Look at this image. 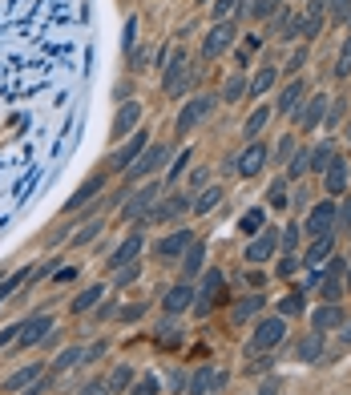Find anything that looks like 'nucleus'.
Segmentation results:
<instances>
[{"mask_svg": "<svg viewBox=\"0 0 351 395\" xmlns=\"http://www.w3.org/2000/svg\"><path fill=\"white\" fill-rule=\"evenodd\" d=\"M214 105H218V97H210V93H202V97H194V101H186V109L178 113V134L198 129V125H202V121L214 113Z\"/></svg>", "mask_w": 351, "mask_h": 395, "instance_id": "obj_1", "label": "nucleus"}, {"mask_svg": "<svg viewBox=\"0 0 351 395\" xmlns=\"http://www.w3.org/2000/svg\"><path fill=\"white\" fill-rule=\"evenodd\" d=\"M48 335H53V319H48V315H33L28 323H21L17 347H21V351H28V347H37V343H45Z\"/></svg>", "mask_w": 351, "mask_h": 395, "instance_id": "obj_2", "label": "nucleus"}, {"mask_svg": "<svg viewBox=\"0 0 351 395\" xmlns=\"http://www.w3.org/2000/svg\"><path fill=\"white\" fill-rule=\"evenodd\" d=\"M287 339V323L282 319H262V323L255 327V339H251V355L255 351H271L275 343H282Z\"/></svg>", "mask_w": 351, "mask_h": 395, "instance_id": "obj_3", "label": "nucleus"}, {"mask_svg": "<svg viewBox=\"0 0 351 395\" xmlns=\"http://www.w3.org/2000/svg\"><path fill=\"white\" fill-rule=\"evenodd\" d=\"M190 81H194V73H190V61L182 53H174V61H170V69H165V93L178 97L190 89Z\"/></svg>", "mask_w": 351, "mask_h": 395, "instance_id": "obj_4", "label": "nucleus"}, {"mask_svg": "<svg viewBox=\"0 0 351 395\" xmlns=\"http://www.w3.org/2000/svg\"><path fill=\"white\" fill-rule=\"evenodd\" d=\"M165 158H170V145H162V141H158V145H145V149H141V158L129 165V178H145V174L162 169Z\"/></svg>", "mask_w": 351, "mask_h": 395, "instance_id": "obj_5", "label": "nucleus"}, {"mask_svg": "<svg viewBox=\"0 0 351 395\" xmlns=\"http://www.w3.org/2000/svg\"><path fill=\"white\" fill-rule=\"evenodd\" d=\"M218 387H226V371H214V367H198V371L190 375L186 392L182 395H210Z\"/></svg>", "mask_w": 351, "mask_h": 395, "instance_id": "obj_6", "label": "nucleus"}, {"mask_svg": "<svg viewBox=\"0 0 351 395\" xmlns=\"http://www.w3.org/2000/svg\"><path fill=\"white\" fill-rule=\"evenodd\" d=\"M307 234H311V238L335 234V202H319V206L307 214Z\"/></svg>", "mask_w": 351, "mask_h": 395, "instance_id": "obj_7", "label": "nucleus"}, {"mask_svg": "<svg viewBox=\"0 0 351 395\" xmlns=\"http://www.w3.org/2000/svg\"><path fill=\"white\" fill-rule=\"evenodd\" d=\"M234 45V24L231 21H218L210 28V33H206V45H202V57H222V53H226V48Z\"/></svg>", "mask_w": 351, "mask_h": 395, "instance_id": "obj_8", "label": "nucleus"}, {"mask_svg": "<svg viewBox=\"0 0 351 395\" xmlns=\"http://www.w3.org/2000/svg\"><path fill=\"white\" fill-rule=\"evenodd\" d=\"M186 250H190V230H174L170 238H162L154 246V255L162 258V262H174V258H182Z\"/></svg>", "mask_w": 351, "mask_h": 395, "instance_id": "obj_9", "label": "nucleus"}, {"mask_svg": "<svg viewBox=\"0 0 351 395\" xmlns=\"http://www.w3.org/2000/svg\"><path fill=\"white\" fill-rule=\"evenodd\" d=\"M154 198H158V186H145L138 190L125 206H121V218H129V222H138V218H145L150 214V206H154Z\"/></svg>", "mask_w": 351, "mask_h": 395, "instance_id": "obj_10", "label": "nucleus"}, {"mask_svg": "<svg viewBox=\"0 0 351 395\" xmlns=\"http://www.w3.org/2000/svg\"><path fill=\"white\" fill-rule=\"evenodd\" d=\"M234 165H238V174H242V178H255L258 169L267 165V145H258V141H251V145L242 149V158H238Z\"/></svg>", "mask_w": 351, "mask_h": 395, "instance_id": "obj_11", "label": "nucleus"}, {"mask_svg": "<svg viewBox=\"0 0 351 395\" xmlns=\"http://www.w3.org/2000/svg\"><path fill=\"white\" fill-rule=\"evenodd\" d=\"M275 246H279V234L275 230H258L255 242L246 246V262H267V258L275 255Z\"/></svg>", "mask_w": 351, "mask_h": 395, "instance_id": "obj_12", "label": "nucleus"}, {"mask_svg": "<svg viewBox=\"0 0 351 395\" xmlns=\"http://www.w3.org/2000/svg\"><path fill=\"white\" fill-rule=\"evenodd\" d=\"M222 286H226L222 270H206V279H202V291H198L194 306H198V311H210V302L218 299V291H222Z\"/></svg>", "mask_w": 351, "mask_h": 395, "instance_id": "obj_13", "label": "nucleus"}, {"mask_svg": "<svg viewBox=\"0 0 351 395\" xmlns=\"http://www.w3.org/2000/svg\"><path fill=\"white\" fill-rule=\"evenodd\" d=\"M141 117V101H125L114 117V138H125V134H134V125H138Z\"/></svg>", "mask_w": 351, "mask_h": 395, "instance_id": "obj_14", "label": "nucleus"}, {"mask_svg": "<svg viewBox=\"0 0 351 395\" xmlns=\"http://www.w3.org/2000/svg\"><path fill=\"white\" fill-rule=\"evenodd\" d=\"M194 299H198V291H194L190 282H178V286L165 295V311H170V315H182L186 306H194Z\"/></svg>", "mask_w": 351, "mask_h": 395, "instance_id": "obj_15", "label": "nucleus"}, {"mask_svg": "<svg viewBox=\"0 0 351 395\" xmlns=\"http://www.w3.org/2000/svg\"><path fill=\"white\" fill-rule=\"evenodd\" d=\"M141 149H145V134L141 129H134V138H129V145H121L114 154V169H125V165H134L141 158Z\"/></svg>", "mask_w": 351, "mask_h": 395, "instance_id": "obj_16", "label": "nucleus"}, {"mask_svg": "<svg viewBox=\"0 0 351 395\" xmlns=\"http://www.w3.org/2000/svg\"><path fill=\"white\" fill-rule=\"evenodd\" d=\"M323 182H327V194H343L351 182V165L343 162V158H335V162L327 165V174H323Z\"/></svg>", "mask_w": 351, "mask_h": 395, "instance_id": "obj_17", "label": "nucleus"}, {"mask_svg": "<svg viewBox=\"0 0 351 395\" xmlns=\"http://www.w3.org/2000/svg\"><path fill=\"white\" fill-rule=\"evenodd\" d=\"M41 379V363H28V367H21V371H12L4 383H0V392H21V387H33Z\"/></svg>", "mask_w": 351, "mask_h": 395, "instance_id": "obj_18", "label": "nucleus"}, {"mask_svg": "<svg viewBox=\"0 0 351 395\" xmlns=\"http://www.w3.org/2000/svg\"><path fill=\"white\" fill-rule=\"evenodd\" d=\"M323 113H327V97L319 93V97H311V101H307L295 117H299V125H303V129H315V125L323 121Z\"/></svg>", "mask_w": 351, "mask_h": 395, "instance_id": "obj_19", "label": "nucleus"}, {"mask_svg": "<svg viewBox=\"0 0 351 395\" xmlns=\"http://www.w3.org/2000/svg\"><path fill=\"white\" fill-rule=\"evenodd\" d=\"M311 327L315 331H331V327H343V311H339V302H323L315 315H311Z\"/></svg>", "mask_w": 351, "mask_h": 395, "instance_id": "obj_20", "label": "nucleus"}, {"mask_svg": "<svg viewBox=\"0 0 351 395\" xmlns=\"http://www.w3.org/2000/svg\"><path fill=\"white\" fill-rule=\"evenodd\" d=\"M299 105H303V81H291L287 89L279 93V113H299Z\"/></svg>", "mask_w": 351, "mask_h": 395, "instance_id": "obj_21", "label": "nucleus"}, {"mask_svg": "<svg viewBox=\"0 0 351 395\" xmlns=\"http://www.w3.org/2000/svg\"><path fill=\"white\" fill-rule=\"evenodd\" d=\"M202 258H206V246H202V242H190L186 258H182V282H190L198 270H202Z\"/></svg>", "mask_w": 351, "mask_h": 395, "instance_id": "obj_22", "label": "nucleus"}, {"mask_svg": "<svg viewBox=\"0 0 351 395\" xmlns=\"http://www.w3.org/2000/svg\"><path fill=\"white\" fill-rule=\"evenodd\" d=\"M138 250H141V234H129V238L114 250V262H109V266L117 270V266H125V262H138Z\"/></svg>", "mask_w": 351, "mask_h": 395, "instance_id": "obj_23", "label": "nucleus"}, {"mask_svg": "<svg viewBox=\"0 0 351 395\" xmlns=\"http://www.w3.org/2000/svg\"><path fill=\"white\" fill-rule=\"evenodd\" d=\"M101 299H105V286H101V282L85 286V291H81V295L73 299V315H85V311H89V306H97Z\"/></svg>", "mask_w": 351, "mask_h": 395, "instance_id": "obj_24", "label": "nucleus"}, {"mask_svg": "<svg viewBox=\"0 0 351 395\" xmlns=\"http://www.w3.org/2000/svg\"><path fill=\"white\" fill-rule=\"evenodd\" d=\"M319 355H323V331H311L303 343H299V359L303 363H319Z\"/></svg>", "mask_w": 351, "mask_h": 395, "instance_id": "obj_25", "label": "nucleus"}, {"mask_svg": "<svg viewBox=\"0 0 351 395\" xmlns=\"http://www.w3.org/2000/svg\"><path fill=\"white\" fill-rule=\"evenodd\" d=\"M331 238H335V234H327V238H315V242H311V250H307V266H315V270H319V262H327L331 258Z\"/></svg>", "mask_w": 351, "mask_h": 395, "instance_id": "obj_26", "label": "nucleus"}, {"mask_svg": "<svg viewBox=\"0 0 351 395\" xmlns=\"http://www.w3.org/2000/svg\"><path fill=\"white\" fill-rule=\"evenodd\" d=\"M287 194H291V178L282 174V178H275V182H271V190H267V202H271V206H275V210H282V206H287V202H291Z\"/></svg>", "mask_w": 351, "mask_h": 395, "instance_id": "obj_27", "label": "nucleus"}, {"mask_svg": "<svg viewBox=\"0 0 351 395\" xmlns=\"http://www.w3.org/2000/svg\"><path fill=\"white\" fill-rule=\"evenodd\" d=\"M222 198H226V194H222V186H206L202 194H198V202H194V214H210Z\"/></svg>", "mask_w": 351, "mask_h": 395, "instance_id": "obj_28", "label": "nucleus"}, {"mask_svg": "<svg viewBox=\"0 0 351 395\" xmlns=\"http://www.w3.org/2000/svg\"><path fill=\"white\" fill-rule=\"evenodd\" d=\"M105 383H109V392H129V383H134V367H129V363H117L114 375H109Z\"/></svg>", "mask_w": 351, "mask_h": 395, "instance_id": "obj_29", "label": "nucleus"}, {"mask_svg": "<svg viewBox=\"0 0 351 395\" xmlns=\"http://www.w3.org/2000/svg\"><path fill=\"white\" fill-rule=\"evenodd\" d=\"M275 77H279V69H275V65H267V69H258V77H255V81H251V85H246V89H251V97H262V93H267V89H271V85H275Z\"/></svg>", "mask_w": 351, "mask_h": 395, "instance_id": "obj_30", "label": "nucleus"}, {"mask_svg": "<svg viewBox=\"0 0 351 395\" xmlns=\"http://www.w3.org/2000/svg\"><path fill=\"white\" fill-rule=\"evenodd\" d=\"M331 162H335V145H331V141H323V145L311 154V169H315V174H319V169L327 174V165H331Z\"/></svg>", "mask_w": 351, "mask_h": 395, "instance_id": "obj_31", "label": "nucleus"}, {"mask_svg": "<svg viewBox=\"0 0 351 395\" xmlns=\"http://www.w3.org/2000/svg\"><path fill=\"white\" fill-rule=\"evenodd\" d=\"M267 121H271V109H255V113L246 117V125H242V134H246V138L255 141L258 134H262V125H267Z\"/></svg>", "mask_w": 351, "mask_h": 395, "instance_id": "obj_32", "label": "nucleus"}, {"mask_svg": "<svg viewBox=\"0 0 351 395\" xmlns=\"http://www.w3.org/2000/svg\"><path fill=\"white\" fill-rule=\"evenodd\" d=\"M93 194H101V178H93V182H85V186H81V190H77V194H73V198H69V206H65V210H77V206H85V202H89Z\"/></svg>", "mask_w": 351, "mask_h": 395, "instance_id": "obj_33", "label": "nucleus"}, {"mask_svg": "<svg viewBox=\"0 0 351 395\" xmlns=\"http://www.w3.org/2000/svg\"><path fill=\"white\" fill-rule=\"evenodd\" d=\"M262 222H267V214H262V210H246V214L238 218V230H242V234H258V230H262Z\"/></svg>", "mask_w": 351, "mask_h": 395, "instance_id": "obj_34", "label": "nucleus"}, {"mask_svg": "<svg viewBox=\"0 0 351 395\" xmlns=\"http://www.w3.org/2000/svg\"><path fill=\"white\" fill-rule=\"evenodd\" d=\"M323 299L327 302L343 299V282H339V275H331V270H323Z\"/></svg>", "mask_w": 351, "mask_h": 395, "instance_id": "obj_35", "label": "nucleus"}, {"mask_svg": "<svg viewBox=\"0 0 351 395\" xmlns=\"http://www.w3.org/2000/svg\"><path fill=\"white\" fill-rule=\"evenodd\" d=\"M258 306H262V299H258V295H246V299H242L238 306H234V323H246V319L255 315Z\"/></svg>", "mask_w": 351, "mask_h": 395, "instance_id": "obj_36", "label": "nucleus"}, {"mask_svg": "<svg viewBox=\"0 0 351 395\" xmlns=\"http://www.w3.org/2000/svg\"><path fill=\"white\" fill-rule=\"evenodd\" d=\"M279 4H282V0H246V12L262 21V17H271V12H279Z\"/></svg>", "mask_w": 351, "mask_h": 395, "instance_id": "obj_37", "label": "nucleus"}, {"mask_svg": "<svg viewBox=\"0 0 351 395\" xmlns=\"http://www.w3.org/2000/svg\"><path fill=\"white\" fill-rule=\"evenodd\" d=\"M81 355H85V351L81 347H69V351H61V355H57V363H53V371L61 375V371H69L73 363H81Z\"/></svg>", "mask_w": 351, "mask_h": 395, "instance_id": "obj_38", "label": "nucleus"}, {"mask_svg": "<svg viewBox=\"0 0 351 395\" xmlns=\"http://www.w3.org/2000/svg\"><path fill=\"white\" fill-rule=\"evenodd\" d=\"M307 169H311V154H307V149H299V154L291 158V165H287V178H303Z\"/></svg>", "mask_w": 351, "mask_h": 395, "instance_id": "obj_39", "label": "nucleus"}, {"mask_svg": "<svg viewBox=\"0 0 351 395\" xmlns=\"http://www.w3.org/2000/svg\"><path fill=\"white\" fill-rule=\"evenodd\" d=\"M97 234H101V222H97V218H93V222H85L81 230L73 234V246H89V242H93Z\"/></svg>", "mask_w": 351, "mask_h": 395, "instance_id": "obj_40", "label": "nucleus"}, {"mask_svg": "<svg viewBox=\"0 0 351 395\" xmlns=\"http://www.w3.org/2000/svg\"><path fill=\"white\" fill-rule=\"evenodd\" d=\"M138 275H141V262H125V266H117V286L138 282Z\"/></svg>", "mask_w": 351, "mask_h": 395, "instance_id": "obj_41", "label": "nucleus"}, {"mask_svg": "<svg viewBox=\"0 0 351 395\" xmlns=\"http://www.w3.org/2000/svg\"><path fill=\"white\" fill-rule=\"evenodd\" d=\"M335 77H351V37L339 48V61H335Z\"/></svg>", "mask_w": 351, "mask_h": 395, "instance_id": "obj_42", "label": "nucleus"}, {"mask_svg": "<svg viewBox=\"0 0 351 395\" xmlns=\"http://www.w3.org/2000/svg\"><path fill=\"white\" fill-rule=\"evenodd\" d=\"M242 89H246V81H242V77H231V81H226V89H222V101H238Z\"/></svg>", "mask_w": 351, "mask_h": 395, "instance_id": "obj_43", "label": "nucleus"}, {"mask_svg": "<svg viewBox=\"0 0 351 395\" xmlns=\"http://www.w3.org/2000/svg\"><path fill=\"white\" fill-rule=\"evenodd\" d=\"M279 246L287 250V255H295V246H299V226H287L282 238H279Z\"/></svg>", "mask_w": 351, "mask_h": 395, "instance_id": "obj_44", "label": "nucleus"}, {"mask_svg": "<svg viewBox=\"0 0 351 395\" xmlns=\"http://www.w3.org/2000/svg\"><path fill=\"white\" fill-rule=\"evenodd\" d=\"M295 270H299V258H295V255H282V262L275 266V275H279V279H291Z\"/></svg>", "mask_w": 351, "mask_h": 395, "instance_id": "obj_45", "label": "nucleus"}, {"mask_svg": "<svg viewBox=\"0 0 351 395\" xmlns=\"http://www.w3.org/2000/svg\"><path fill=\"white\" fill-rule=\"evenodd\" d=\"M24 279H28V270H17V275H12V279H4V286H0V302L8 299V295H12V291H17V286H21Z\"/></svg>", "mask_w": 351, "mask_h": 395, "instance_id": "obj_46", "label": "nucleus"}, {"mask_svg": "<svg viewBox=\"0 0 351 395\" xmlns=\"http://www.w3.org/2000/svg\"><path fill=\"white\" fill-rule=\"evenodd\" d=\"M158 392H162V383H158L154 375H145L141 383H134V395H158Z\"/></svg>", "mask_w": 351, "mask_h": 395, "instance_id": "obj_47", "label": "nucleus"}, {"mask_svg": "<svg viewBox=\"0 0 351 395\" xmlns=\"http://www.w3.org/2000/svg\"><path fill=\"white\" fill-rule=\"evenodd\" d=\"M77 395H114V392H109V383H105V379H93V383L77 387Z\"/></svg>", "mask_w": 351, "mask_h": 395, "instance_id": "obj_48", "label": "nucleus"}, {"mask_svg": "<svg viewBox=\"0 0 351 395\" xmlns=\"http://www.w3.org/2000/svg\"><path fill=\"white\" fill-rule=\"evenodd\" d=\"M145 315V302H134V306H121V323H138Z\"/></svg>", "mask_w": 351, "mask_h": 395, "instance_id": "obj_49", "label": "nucleus"}, {"mask_svg": "<svg viewBox=\"0 0 351 395\" xmlns=\"http://www.w3.org/2000/svg\"><path fill=\"white\" fill-rule=\"evenodd\" d=\"M234 4H238V0H214V8H210L214 21H226V17L234 12Z\"/></svg>", "mask_w": 351, "mask_h": 395, "instance_id": "obj_50", "label": "nucleus"}, {"mask_svg": "<svg viewBox=\"0 0 351 395\" xmlns=\"http://www.w3.org/2000/svg\"><path fill=\"white\" fill-rule=\"evenodd\" d=\"M190 165V154H182V158H178V162L170 165V169H165V182H178V178H182V169H186Z\"/></svg>", "mask_w": 351, "mask_h": 395, "instance_id": "obj_51", "label": "nucleus"}, {"mask_svg": "<svg viewBox=\"0 0 351 395\" xmlns=\"http://www.w3.org/2000/svg\"><path fill=\"white\" fill-rule=\"evenodd\" d=\"M279 311H282V315H299V311H303V295H291V299H282Z\"/></svg>", "mask_w": 351, "mask_h": 395, "instance_id": "obj_52", "label": "nucleus"}, {"mask_svg": "<svg viewBox=\"0 0 351 395\" xmlns=\"http://www.w3.org/2000/svg\"><path fill=\"white\" fill-rule=\"evenodd\" d=\"M331 4V12L339 17V21H351V0H327Z\"/></svg>", "mask_w": 351, "mask_h": 395, "instance_id": "obj_53", "label": "nucleus"}, {"mask_svg": "<svg viewBox=\"0 0 351 395\" xmlns=\"http://www.w3.org/2000/svg\"><path fill=\"white\" fill-rule=\"evenodd\" d=\"M291 154H295V138H287V134H282V141H279V162L287 165V158H291Z\"/></svg>", "mask_w": 351, "mask_h": 395, "instance_id": "obj_54", "label": "nucleus"}, {"mask_svg": "<svg viewBox=\"0 0 351 395\" xmlns=\"http://www.w3.org/2000/svg\"><path fill=\"white\" fill-rule=\"evenodd\" d=\"M351 222V202H343V206L335 210V230H339V226H348Z\"/></svg>", "mask_w": 351, "mask_h": 395, "instance_id": "obj_55", "label": "nucleus"}, {"mask_svg": "<svg viewBox=\"0 0 351 395\" xmlns=\"http://www.w3.org/2000/svg\"><path fill=\"white\" fill-rule=\"evenodd\" d=\"M258 395H279V379H262V387H258Z\"/></svg>", "mask_w": 351, "mask_h": 395, "instance_id": "obj_56", "label": "nucleus"}, {"mask_svg": "<svg viewBox=\"0 0 351 395\" xmlns=\"http://www.w3.org/2000/svg\"><path fill=\"white\" fill-rule=\"evenodd\" d=\"M267 367H271V359H251V363H246V371L255 375V371H267Z\"/></svg>", "mask_w": 351, "mask_h": 395, "instance_id": "obj_57", "label": "nucleus"}, {"mask_svg": "<svg viewBox=\"0 0 351 395\" xmlns=\"http://www.w3.org/2000/svg\"><path fill=\"white\" fill-rule=\"evenodd\" d=\"M303 61H307V53H303V48H299V53L291 57V69H287V73H299V65H303Z\"/></svg>", "mask_w": 351, "mask_h": 395, "instance_id": "obj_58", "label": "nucleus"}, {"mask_svg": "<svg viewBox=\"0 0 351 395\" xmlns=\"http://www.w3.org/2000/svg\"><path fill=\"white\" fill-rule=\"evenodd\" d=\"M343 343L351 347V323H343Z\"/></svg>", "mask_w": 351, "mask_h": 395, "instance_id": "obj_59", "label": "nucleus"}, {"mask_svg": "<svg viewBox=\"0 0 351 395\" xmlns=\"http://www.w3.org/2000/svg\"><path fill=\"white\" fill-rule=\"evenodd\" d=\"M348 141H351V121H348Z\"/></svg>", "mask_w": 351, "mask_h": 395, "instance_id": "obj_60", "label": "nucleus"}, {"mask_svg": "<svg viewBox=\"0 0 351 395\" xmlns=\"http://www.w3.org/2000/svg\"><path fill=\"white\" fill-rule=\"evenodd\" d=\"M348 282H351V270H348Z\"/></svg>", "mask_w": 351, "mask_h": 395, "instance_id": "obj_61", "label": "nucleus"}]
</instances>
